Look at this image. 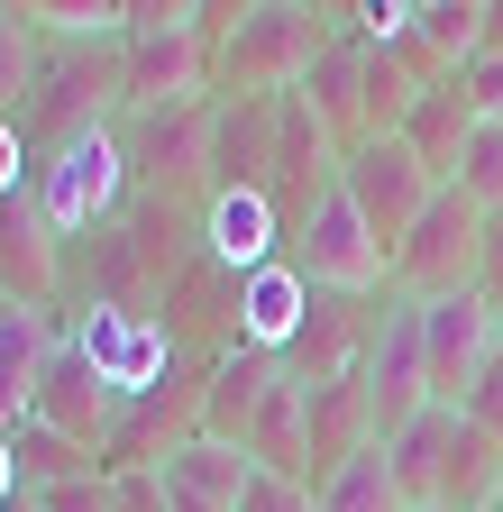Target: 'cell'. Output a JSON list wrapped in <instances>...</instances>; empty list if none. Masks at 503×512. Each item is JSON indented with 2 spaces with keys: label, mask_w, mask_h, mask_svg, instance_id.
I'll return each mask as SVG.
<instances>
[{
  "label": "cell",
  "mask_w": 503,
  "mask_h": 512,
  "mask_svg": "<svg viewBox=\"0 0 503 512\" xmlns=\"http://www.w3.org/2000/svg\"><path fill=\"white\" fill-rule=\"evenodd\" d=\"M110 512H165V476H156V467L110 476Z\"/></svg>",
  "instance_id": "obj_32"
},
{
  "label": "cell",
  "mask_w": 503,
  "mask_h": 512,
  "mask_svg": "<svg viewBox=\"0 0 503 512\" xmlns=\"http://www.w3.org/2000/svg\"><path fill=\"white\" fill-rule=\"evenodd\" d=\"M275 366H284V357L220 339V348L202 357V439H229V448H247V421H257V403H266Z\"/></svg>",
  "instance_id": "obj_16"
},
{
  "label": "cell",
  "mask_w": 503,
  "mask_h": 512,
  "mask_svg": "<svg viewBox=\"0 0 503 512\" xmlns=\"http://www.w3.org/2000/svg\"><path fill=\"white\" fill-rule=\"evenodd\" d=\"M476 238H485V211L467 202L458 183H439V192H430V211L412 220V238L394 247V293H403V302L476 293Z\"/></svg>",
  "instance_id": "obj_5"
},
{
  "label": "cell",
  "mask_w": 503,
  "mask_h": 512,
  "mask_svg": "<svg viewBox=\"0 0 503 512\" xmlns=\"http://www.w3.org/2000/svg\"><path fill=\"white\" fill-rule=\"evenodd\" d=\"M330 46H339V10L257 0V10H238V28H229V46H220V64H211V83H220V92H257V101H275V92H293Z\"/></svg>",
  "instance_id": "obj_2"
},
{
  "label": "cell",
  "mask_w": 503,
  "mask_h": 512,
  "mask_svg": "<svg viewBox=\"0 0 503 512\" xmlns=\"http://www.w3.org/2000/svg\"><path fill=\"white\" fill-rule=\"evenodd\" d=\"M494 503H503V494H494Z\"/></svg>",
  "instance_id": "obj_38"
},
{
  "label": "cell",
  "mask_w": 503,
  "mask_h": 512,
  "mask_svg": "<svg viewBox=\"0 0 503 512\" xmlns=\"http://www.w3.org/2000/svg\"><path fill=\"white\" fill-rule=\"evenodd\" d=\"M138 192L147 202H211L202 192V147H211V101H174V110H119Z\"/></svg>",
  "instance_id": "obj_6"
},
{
  "label": "cell",
  "mask_w": 503,
  "mask_h": 512,
  "mask_svg": "<svg viewBox=\"0 0 503 512\" xmlns=\"http://www.w3.org/2000/svg\"><path fill=\"white\" fill-rule=\"evenodd\" d=\"M302 412H311V384L293 366H275L257 421H247V458H257L266 476H293V485H311V421Z\"/></svg>",
  "instance_id": "obj_19"
},
{
  "label": "cell",
  "mask_w": 503,
  "mask_h": 512,
  "mask_svg": "<svg viewBox=\"0 0 503 512\" xmlns=\"http://www.w3.org/2000/svg\"><path fill=\"white\" fill-rule=\"evenodd\" d=\"M467 138H476V110H467L458 74H449V83H430V92L412 101V119H403V147L430 165V183H458V156H467Z\"/></svg>",
  "instance_id": "obj_21"
},
{
  "label": "cell",
  "mask_w": 503,
  "mask_h": 512,
  "mask_svg": "<svg viewBox=\"0 0 503 512\" xmlns=\"http://www.w3.org/2000/svg\"><path fill=\"white\" fill-rule=\"evenodd\" d=\"M375 320H385V293H311V320H302V339L284 348V366L302 384H330V375H357L366 348H375Z\"/></svg>",
  "instance_id": "obj_12"
},
{
  "label": "cell",
  "mask_w": 503,
  "mask_h": 512,
  "mask_svg": "<svg viewBox=\"0 0 503 512\" xmlns=\"http://www.w3.org/2000/svg\"><path fill=\"white\" fill-rule=\"evenodd\" d=\"M458 412H467V421H476V430L503 448V357H485V375L467 384V403H458Z\"/></svg>",
  "instance_id": "obj_30"
},
{
  "label": "cell",
  "mask_w": 503,
  "mask_h": 512,
  "mask_svg": "<svg viewBox=\"0 0 503 512\" xmlns=\"http://www.w3.org/2000/svg\"><path fill=\"white\" fill-rule=\"evenodd\" d=\"M458 92H467L476 119H503V55H467L458 64Z\"/></svg>",
  "instance_id": "obj_29"
},
{
  "label": "cell",
  "mask_w": 503,
  "mask_h": 512,
  "mask_svg": "<svg viewBox=\"0 0 503 512\" xmlns=\"http://www.w3.org/2000/svg\"><path fill=\"white\" fill-rule=\"evenodd\" d=\"M458 192L476 211H503V119H476V138L458 156Z\"/></svg>",
  "instance_id": "obj_27"
},
{
  "label": "cell",
  "mask_w": 503,
  "mask_h": 512,
  "mask_svg": "<svg viewBox=\"0 0 503 512\" xmlns=\"http://www.w3.org/2000/svg\"><path fill=\"white\" fill-rule=\"evenodd\" d=\"M28 485H19V448H10V430H0V512H10Z\"/></svg>",
  "instance_id": "obj_34"
},
{
  "label": "cell",
  "mask_w": 503,
  "mask_h": 512,
  "mask_svg": "<svg viewBox=\"0 0 503 512\" xmlns=\"http://www.w3.org/2000/svg\"><path fill=\"white\" fill-rule=\"evenodd\" d=\"M65 348L55 311L37 302H0V430H19L37 412V384H46V357Z\"/></svg>",
  "instance_id": "obj_18"
},
{
  "label": "cell",
  "mask_w": 503,
  "mask_h": 512,
  "mask_svg": "<svg viewBox=\"0 0 503 512\" xmlns=\"http://www.w3.org/2000/svg\"><path fill=\"white\" fill-rule=\"evenodd\" d=\"M202 256L229 284L275 266V256H284V211L266 202V192H211V202H202Z\"/></svg>",
  "instance_id": "obj_14"
},
{
  "label": "cell",
  "mask_w": 503,
  "mask_h": 512,
  "mask_svg": "<svg viewBox=\"0 0 503 512\" xmlns=\"http://www.w3.org/2000/svg\"><path fill=\"white\" fill-rule=\"evenodd\" d=\"M83 357H92V375L119 394V412L129 403H147L156 384L183 366V348H174V330L156 311H119V302H74V330H65Z\"/></svg>",
  "instance_id": "obj_4"
},
{
  "label": "cell",
  "mask_w": 503,
  "mask_h": 512,
  "mask_svg": "<svg viewBox=\"0 0 503 512\" xmlns=\"http://www.w3.org/2000/svg\"><path fill=\"white\" fill-rule=\"evenodd\" d=\"M366 403H375V439H403L430 412V348H421V302L385 293V320H375V348H366Z\"/></svg>",
  "instance_id": "obj_7"
},
{
  "label": "cell",
  "mask_w": 503,
  "mask_h": 512,
  "mask_svg": "<svg viewBox=\"0 0 503 512\" xmlns=\"http://www.w3.org/2000/svg\"><path fill=\"white\" fill-rule=\"evenodd\" d=\"M129 202H138V165H129L119 119H92V128H74V138H55L37 156V211L55 220L65 247H83L92 229H110Z\"/></svg>",
  "instance_id": "obj_1"
},
{
  "label": "cell",
  "mask_w": 503,
  "mask_h": 512,
  "mask_svg": "<svg viewBox=\"0 0 503 512\" xmlns=\"http://www.w3.org/2000/svg\"><path fill=\"white\" fill-rule=\"evenodd\" d=\"M339 192H348V202H357V220L375 229V238H385V256L412 238V220L430 211V165L403 147V138H366V147H348V165H339Z\"/></svg>",
  "instance_id": "obj_8"
},
{
  "label": "cell",
  "mask_w": 503,
  "mask_h": 512,
  "mask_svg": "<svg viewBox=\"0 0 503 512\" xmlns=\"http://www.w3.org/2000/svg\"><path fill=\"white\" fill-rule=\"evenodd\" d=\"M412 19H421V37L449 55V64H467L485 46V0H412Z\"/></svg>",
  "instance_id": "obj_26"
},
{
  "label": "cell",
  "mask_w": 503,
  "mask_h": 512,
  "mask_svg": "<svg viewBox=\"0 0 503 512\" xmlns=\"http://www.w3.org/2000/svg\"><path fill=\"white\" fill-rule=\"evenodd\" d=\"M10 448H19V485H28V494H46V485H74V476H110V467L92 458L83 439H65V430H46L37 412H28V421L10 430Z\"/></svg>",
  "instance_id": "obj_23"
},
{
  "label": "cell",
  "mask_w": 503,
  "mask_h": 512,
  "mask_svg": "<svg viewBox=\"0 0 503 512\" xmlns=\"http://www.w3.org/2000/svg\"><path fill=\"white\" fill-rule=\"evenodd\" d=\"M275 101H257V92H211L202 192H266L275 183ZM266 202H275V192H266Z\"/></svg>",
  "instance_id": "obj_9"
},
{
  "label": "cell",
  "mask_w": 503,
  "mask_h": 512,
  "mask_svg": "<svg viewBox=\"0 0 503 512\" xmlns=\"http://www.w3.org/2000/svg\"><path fill=\"white\" fill-rule=\"evenodd\" d=\"M321 512H403V485H394L385 439H375V448H357V458L321 485Z\"/></svg>",
  "instance_id": "obj_24"
},
{
  "label": "cell",
  "mask_w": 503,
  "mask_h": 512,
  "mask_svg": "<svg viewBox=\"0 0 503 512\" xmlns=\"http://www.w3.org/2000/svg\"><path fill=\"white\" fill-rule=\"evenodd\" d=\"M28 512H110V476H74V485H46V494H28Z\"/></svg>",
  "instance_id": "obj_31"
},
{
  "label": "cell",
  "mask_w": 503,
  "mask_h": 512,
  "mask_svg": "<svg viewBox=\"0 0 503 512\" xmlns=\"http://www.w3.org/2000/svg\"><path fill=\"white\" fill-rule=\"evenodd\" d=\"M284 266L311 284V293H394V256H385V238H375L366 220H357V202L330 183L321 202H311V220L284 238Z\"/></svg>",
  "instance_id": "obj_3"
},
{
  "label": "cell",
  "mask_w": 503,
  "mask_h": 512,
  "mask_svg": "<svg viewBox=\"0 0 503 512\" xmlns=\"http://www.w3.org/2000/svg\"><path fill=\"white\" fill-rule=\"evenodd\" d=\"M403 512H439V503H403Z\"/></svg>",
  "instance_id": "obj_37"
},
{
  "label": "cell",
  "mask_w": 503,
  "mask_h": 512,
  "mask_svg": "<svg viewBox=\"0 0 503 512\" xmlns=\"http://www.w3.org/2000/svg\"><path fill=\"white\" fill-rule=\"evenodd\" d=\"M28 83H37V19L0 0V119L28 110Z\"/></svg>",
  "instance_id": "obj_25"
},
{
  "label": "cell",
  "mask_w": 503,
  "mask_h": 512,
  "mask_svg": "<svg viewBox=\"0 0 503 512\" xmlns=\"http://www.w3.org/2000/svg\"><path fill=\"white\" fill-rule=\"evenodd\" d=\"M37 421H46V430H65V439H83L92 458L110 467V439H119V394H110V384L92 375V357H83L74 339L46 357V384H37Z\"/></svg>",
  "instance_id": "obj_13"
},
{
  "label": "cell",
  "mask_w": 503,
  "mask_h": 512,
  "mask_svg": "<svg viewBox=\"0 0 503 512\" xmlns=\"http://www.w3.org/2000/svg\"><path fill=\"white\" fill-rule=\"evenodd\" d=\"M494 357H503V302H494Z\"/></svg>",
  "instance_id": "obj_36"
},
{
  "label": "cell",
  "mask_w": 503,
  "mask_h": 512,
  "mask_svg": "<svg viewBox=\"0 0 503 512\" xmlns=\"http://www.w3.org/2000/svg\"><path fill=\"white\" fill-rule=\"evenodd\" d=\"M165 512H238V494H247V476H257V458L247 448H229V439H183V448H165Z\"/></svg>",
  "instance_id": "obj_17"
},
{
  "label": "cell",
  "mask_w": 503,
  "mask_h": 512,
  "mask_svg": "<svg viewBox=\"0 0 503 512\" xmlns=\"http://www.w3.org/2000/svg\"><path fill=\"white\" fill-rule=\"evenodd\" d=\"M302 320H311V284L284 266H257V275H238V293H229V339L238 348H266V357H284L293 339H302Z\"/></svg>",
  "instance_id": "obj_15"
},
{
  "label": "cell",
  "mask_w": 503,
  "mask_h": 512,
  "mask_svg": "<svg viewBox=\"0 0 503 512\" xmlns=\"http://www.w3.org/2000/svg\"><path fill=\"white\" fill-rule=\"evenodd\" d=\"M449 439H458V403H430V412H421L403 439H385L403 503H439V467H449Z\"/></svg>",
  "instance_id": "obj_22"
},
{
  "label": "cell",
  "mask_w": 503,
  "mask_h": 512,
  "mask_svg": "<svg viewBox=\"0 0 503 512\" xmlns=\"http://www.w3.org/2000/svg\"><path fill=\"white\" fill-rule=\"evenodd\" d=\"M421 348H430V403H467V384L494 357V302L485 293L421 302Z\"/></svg>",
  "instance_id": "obj_11"
},
{
  "label": "cell",
  "mask_w": 503,
  "mask_h": 512,
  "mask_svg": "<svg viewBox=\"0 0 503 512\" xmlns=\"http://www.w3.org/2000/svg\"><path fill=\"white\" fill-rule=\"evenodd\" d=\"M476 55H503V0H485V46Z\"/></svg>",
  "instance_id": "obj_35"
},
{
  "label": "cell",
  "mask_w": 503,
  "mask_h": 512,
  "mask_svg": "<svg viewBox=\"0 0 503 512\" xmlns=\"http://www.w3.org/2000/svg\"><path fill=\"white\" fill-rule=\"evenodd\" d=\"M293 92L321 110V128H330L339 147H366V37H348V28H339V46L311 64Z\"/></svg>",
  "instance_id": "obj_20"
},
{
  "label": "cell",
  "mask_w": 503,
  "mask_h": 512,
  "mask_svg": "<svg viewBox=\"0 0 503 512\" xmlns=\"http://www.w3.org/2000/svg\"><path fill=\"white\" fill-rule=\"evenodd\" d=\"M476 293L503 302V211H485V238H476Z\"/></svg>",
  "instance_id": "obj_33"
},
{
  "label": "cell",
  "mask_w": 503,
  "mask_h": 512,
  "mask_svg": "<svg viewBox=\"0 0 503 512\" xmlns=\"http://www.w3.org/2000/svg\"><path fill=\"white\" fill-rule=\"evenodd\" d=\"M65 256H74V247L55 238V220L37 211V183L0 202V302L55 311V293H65Z\"/></svg>",
  "instance_id": "obj_10"
},
{
  "label": "cell",
  "mask_w": 503,
  "mask_h": 512,
  "mask_svg": "<svg viewBox=\"0 0 503 512\" xmlns=\"http://www.w3.org/2000/svg\"><path fill=\"white\" fill-rule=\"evenodd\" d=\"M238 512H321V494L311 485H293V476H247V494H238Z\"/></svg>",
  "instance_id": "obj_28"
}]
</instances>
